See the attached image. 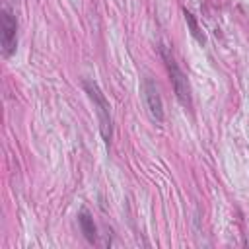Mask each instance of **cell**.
<instances>
[{
    "instance_id": "obj_3",
    "label": "cell",
    "mask_w": 249,
    "mask_h": 249,
    "mask_svg": "<svg viewBox=\"0 0 249 249\" xmlns=\"http://www.w3.org/2000/svg\"><path fill=\"white\" fill-rule=\"evenodd\" d=\"M142 93H144V101H146V107H148L152 119H156L158 123H161V121H163L161 97H160L158 86H156L150 78H144V82H142Z\"/></svg>"
},
{
    "instance_id": "obj_1",
    "label": "cell",
    "mask_w": 249,
    "mask_h": 249,
    "mask_svg": "<svg viewBox=\"0 0 249 249\" xmlns=\"http://www.w3.org/2000/svg\"><path fill=\"white\" fill-rule=\"evenodd\" d=\"M84 88H86L88 95L91 97V101H93V105H95V111H97V115H99L101 134H103L105 142H109V138H111V115H109V105H107V101H105V97H103V93H101V89L97 88L95 82L86 80V82H84Z\"/></svg>"
},
{
    "instance_id": "obj_4",
    "label": "cell",
    "mask_w": 249,
    "mask_h": 249,
    "mask_svg": "<svg viewBox=\"0 0 249 249\" xmlns=\"http://www.w3.org/2000/svg\"><path fill=\"white\" fill-rule=\"evenodd\" d=\"M16 31H18V23H16V18L4 10L2 14V53L4 56H10L14 51H16V45H18V37H16Z\"/></svg>"
},
{
    "instance_id": "obj_2",
    "label": "cell",
    "mask_w": 249,
    "mask_h": 249,
    "mask_svg": "<svg viewBox=\"0 0 249 249\" xmlns=\"http://www.w3.org/2000/svg\"><path fill=\"white\" fill-rule=\"evenodd\" d=\"M161 54H163L165 64H167V70H169V74H171V82H173V89H175L177 99H179L185 107L191 109V88H189V82H187L185 74L179 70V66L175 64L173 56H169L165 49H161Z\"/></svg>"
},
{
    "instance_id": "obj_6",
    "label": "cell",
    "mask_w": 249,
    "mask_h": 249,
    "mask_svg": "<svg viewBox=\"0 0 249 249\" xmlns=\"http://www.w3.org/2000/svg\"><path fill=\"white\" fill-rule=\"evenodd\" d=\"M185 19H187V21H189V25H191V33H193V35H195V37H196V39H198L200 43H204V37L200 35L198 27H196V21L193 19V16H191V14L187 12V10H185Z\"/></svg>"
},
{
    "instance_id": "obj_5",
    "label": "cell",
    "mask_w": 249,
    "mask_h": 249,
    "mask_svg": "<svg viewBox=\"0 0 249 249\" xmlns=\"http://www.w3.org/2000/svg\"><path fill=\"white\" fill-rule=\"evenodd\" d=\"M78 220H80V228H82V231H84L86 239L93 243V241H95V224H93V218L89 216V212H88V210H82Z\"/></svg>"
}]
</instances>
